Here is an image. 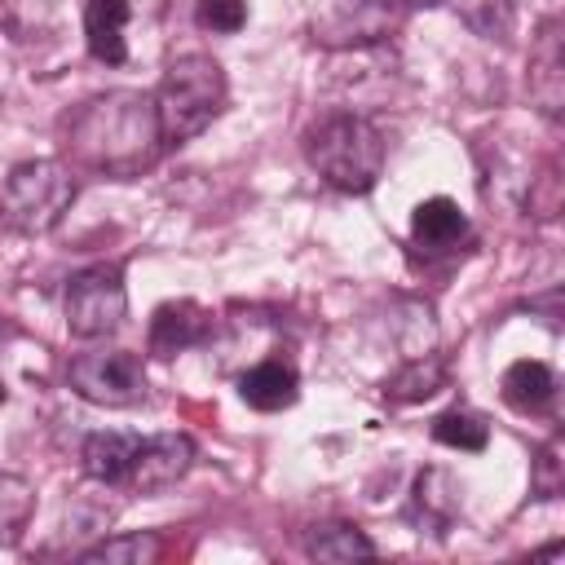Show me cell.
<instances>
[{
  "label": "cell",
  "instance_id": "obj_1",
  "mask_svg": "<svg viewBox=\"0 0 565 565\" xmlns=\"http://www.w3.org/2000/svg\"><path fill=\"white\" fill-rule=\"evenodd\" d=\"M159 146L163 141H159L154 102L141 93L93 97L66 124V150L106 177H132V172L150 168Z\"/></svg>",
  "mask_w": 565,
  "mask_h": 565
},
{
  "label": "cell",
  "instance_id": "obj_2",
  "mask_svg": "<svg viewBox=\"0 0 565 565\" xmlns=\"http://www.w3.org/2000/svg\"><path fill=\"white\" fill-rule=\"evenodd\" d=\"M384 132L366 115L335 110L305 128V159L331 190L366 194L384 172Z\"/></svg>",
  "mask_w": 565,
  "mask_h": 565
},
{
  "label": "cell",
  "instance_id": "obj_3",
  "mask_svg": "<svg viewBox=\"0 0 565 565\" xmlns=\"http://www.w3.org/2000/svg\"><path fill=\"white\" fill-rule=\"evenodd\" d=\"M230 84L221 62H212L207 53H185L172 57L159 88H154V119H159V141L163 146H185L194 141L221 110H225Z\"/></svg>",
  "mask_w": 565,
  "mask_h": 565
},
{
  "label": "cell",
  "instance_id": "obj_4",
  "mask_svg": "<svg viewBox=\"0 0 565 565\" xmlns=\"http://www.w3.org/2000/svg\"><path fill=\"white\" fill-rule=\"evenodd\" d=\"M75 203V177L57 159H26L0 181V234H49Z\"/></svg>",
  "mask_w": 565,
  "mask_h": 565
},
{
  "label": "cell",
  "instance_id": "obj_5",
  "mask_svg": "<svg viewBox=\"0 0 565 565\" xmlns=\"http://www.w3.org/2000/svg\"><path fill=\"white\" fill-rule=\"evenodd\" d=\"M66 331L79 340H102L124 327L128 313V287L119 265H88L66 282Z\"/></svg>",
  "mask_w": 565,
  "mask_h": 565
},
{
  "label": "cell",
  "instance_id": "obj_6",
  "mask_svg": "<svg viewBox=\"0 0 565 565\" xmlns=\"http://www.w3.org/2000/svg\"><path fill=\"white\" fill-rule=\"evenodd\" d=\"M66 380L93 406L124 411V406L146 402V366H141V358L132 349H93V353H79V358H71Z\"/></svg>",
  "mask_w": 565,
  "mask_h": 565
},
{
  "label": "cell",
  "instance_id": "obj_7",
  "mask_svg": "<svg viewBox=\"0 0 565 565\" xmlns=\"http://www.w3.org/2000/svg\"><path fill=\"white\" fill-rule=\"evenodd\" d=\"M194 463V441L185 433H154V437H137L132 450V468H128V490L137 494H154L177 486Z\"/></svg>",
  "mask_w": 565,
  "mask_h": 565
},
{
  "label": "cell",
  "instance_id": "obj_8",
  "mask_svg": "<svg viewBox=\"0 0 565 565\" xmlns=\"http://www.w3.org/2000/svg\"><path fill=\"white\" fill-rule=\"evenodd\" d=\"M203 340H212V313L199 300H163L150 318V331H146L150 353L163 362L203 344Z\"/></svg>",
  "mask_w": 565,
  "mask_h": 565
},
{
  "label": "cell",
  "instance_id": "obj_9",
  "mask_svg": "<svg viewBox=\"0 0 565 565\" xmlns=\"http://www.w3.org/2000/svg\"><path fill=\"white\" fill-rule=\"evenodd\" d=\"M530 97L534 106L556 119L565 106V49H561V18H547L530 49Z\"/></svg>",
  "mask_w": 565,
  "mask_h": 565
},
{
  "label": "cell",
  "instance_id": "obj_10",
  "mask_svg": "<svg viewBox=\"0 0 565 565\" xmlns=\"http://www.w3.org/2000/svg\"><path fill=\"white\" fill-rule=\"evenodd\" d=\"M459 516V481L446 472V468H424L411 486V508H406V521L424 534H446L450 521Z\"/></svg>",
  "mask_w": 565,
  "mask_h": 565
},
{
  "label": "cell",
  "instance_id": "obj_11",
  "mask_svg": "<svg viewBox=\"0 0 565 565\" xmlns=\"http://www.w3.org/2000/svg\"><path fill=\"white\" fill-rule=\"evenodd\" d=\"M132 18V0H84V44L97 62L119 66L128 62L124 26Z\"/></svg>",
  "mask_w": 565,
  "mask_h": 565
},
{
  "label": "cell",
  "instance_id": "obj_12",
  "mask_svg": "<svg viewBox=\"0 0 565 565\" xmlns=\"http://www.w3.org/2000/svg\"><path fill=\"white\" fill-rule=\"evenodd\" d=\"M411 238H415V247H424L428 256H433V252H450V247H459V238H468V216L459 212L455 199L433 194V199H424V203L411 212Z\"/></svg>",
  "mask_w": 565,
  "mask_h": 565
},
{
  "label": "cell",
  "instance_id": "obj_13",
  "mask_svg": "<svg viewBox=\"0 0 565 565\" xmlns=\"http://www.w3.org/2000/svg\"><path fill=\"white\" fill-rule=\"evenodd\" d=\"M238 397L252 406V411H282L300 397V375L291 362L282 358H265L256 362L252 371L238 375Z\"/></svg>",
  "mask_w": 565,
  "mask_h": 565
},
{
  "label": "cell",
  "instance_id": "obj_14",
  "mask_svg": "<svg viewBox=\"0 0 565 565\" xmlns=\"http://www.w3.org/2000/svg\"><path fill=\"white\" fill-rule=\"evenodd\" d=\"M132 450H137V437L128 433H88L79 446L84 477L97 486H124L132 468Z\"/></svg>",
  "mask_w": 565,
  "mask_h": 565
},
{
  "label": "cell",
  "instance_id": "obj_15",
  "mask_svg": "<svg viewBox=\"0 0 565 565\" xmlns=\"http://www.w3.org/2000/svg\"><path fill=\"white\" fill-rule=\"evenodd\" d=\"M503 402L512 406V411H521V415H543L547 406H552V397H556V375H552V366L547 362H534V358H521V362H512L508 371H503Z\"/></svg>",
  "mask_w": 565,
  "mask_h": 565
},
{
  "label": "cell",
  "instance_id": "obj_16",
  "mask_svg": "<svg viewBox=\"0 0 565 565\" xmlns=\"http://www.w3.org/2000/svg\"><path fill=\"white\" fill-rule=\"evenodd\" d=\"M441 388H446V362L437 353H419V358H406V366L397 375H388L384 397L397 406H411V402H424Z\"/></svg>",
  "mask_w": 565,
  "mask_h": 565
},
{
  "label": "cell",
  "instance_id": "obj_17",
  "mask_svg": "<svg viewBox=\"0 0 565 565\" xmlns=\"http://www.w3.org/2000/svg\"><path fill=\"white\" fill-rule=\"evenodd\" d=\"M305 552H309V561H331V565H340V561L375 556V543H371L358 525H349V521H327V525H318V530L305 539Z\"/></svg>",
  "mask_w": 565,
  "mask_h": 565
},
{
  "label": "cell",
  "instance_id": "obj_18",
  "mask_svg": "<svg viewBox=\"0 0 565 565\" xmlns=\"http://www.w3.org/2000/svg\"><path fill=\"white\" fill-rule=\"evenodd\" d=\"M159 552H163L159 534H115V539H102L97 547H84L79 561H88V565H150V561H159Z\"/></svg>",
  "mask_w": 565,
  "mask_h": 565
},
{
  "label": "cell",
  "instance_id": "obj_19",
  "mask_svg": "<svg viewBox=\"0 0 565 565\" xmlns=\"http://www.w3.org/2000/svg\"><path fill=\"white\" fill-rule=\"evenodd\" d=\"M35 512V490L18 472H0V543H18Z\"/></svg>",
  "mask_w": 565,
  "mask_h": 565
},
{
  "label": "cell",
  "instance_id": "obj_20",
  "mask_svg": "<svg viewBox=\"0 0 565 565\" xmlns=\"http://www.w3.org/2000/svg\"><path fill=\"white\" fill-rule=\"evenodd\" d=\"M433 441L441 446H455V450H486L490 441V424L477 415V411H463V406H450L433 419Z\"/></svg>",
  "mask_w": 565,
  "mask_h": 565
},
{
  "label": "cell",
  "instance_id": "obj_21",
  "mask_svg": "<svg viewBox=\"0 0 565 565\" xmlns=\"http://www.w3.org/2000/svg\"><path fill=\"white\" fill-rule=\"evenodd\" d=\"M450 4L486 40H503L516 22V0H450Z\"/></svg>",
  "mask_w": 565,
  "mask_h": 565
},
{
  "label": "cell",
  "instance_id": "obj_22",
  "mask_svg": "<svg viewBox=\"0 0 565 565\" xmlns=\"http://www.w3.org/2000/svg\"><path fill=\"white\" fill-rule=\"evenodd\" d=\"M194 22H199L203 31L234 35V31L247 22V0H199V4H194Z\"/></svg>",
  "mask_w": 565,
  "mask_h": 565
},
{
  "label": "cell",
  "instance_id": "obj_23",
  "mask_svg": "<svg viewBox=\"0 0 565 565\" xmlns=\"http://www.w3.org/2000/svg\"><path fill=\"white\" fill-rule=\"evenodd\" d=\"M561 486H565V472H561V437H552L539 450V459H534V490L543 499H552V494H561Z\"/></svg>",
  "mask_w": 565,
  "mask_h": 565
},
{
  "label": "cell",
  "instance_id": "obj_24",
  "mask_svg": "<svg viewBox=\"0 0 565 565\" xmlns=\"http://www.w3.org/2000/svg\"><path fill=\"white\" fill-rule=\"evenodd\" d=\"M534 556H543V561H552V556H561V543H547L543 552H534Z\"/></svg>",
  "mask_w": 565,
  "mask_h": 565
},
{
  "label": "cell",
  "instance_id": "obj_25",
  "mask_svg": "<svg viewBox=\"0 0 565 565\" xmlns=\"http://www.w3.org/2000/svg\"><path fill=\"white\" fill-rule=\"evenodd\" d=\"M4 397H9V393H4V380H0V406H4Z\"/></svg>",
  "mask_w": 565,
  "mask_h": 565
},
{
  "label": "cell",
  "instance_id": "obj_26",
  "mask_svg": "<svg viewBox=\"0 0 565 565\" xmlns=\"http://www.w3.org/2000/svg\"><path fill=\"white\" fill-rule=\"evenodd\" d=\"M402 4H433V0H402Z\"/></svg>",
  "mask_w": 565,
  "mask_h": 565
}]
</instances>
